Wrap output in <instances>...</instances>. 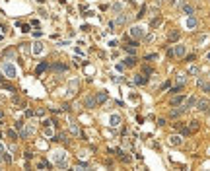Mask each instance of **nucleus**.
<instances>
[{
    "label": "nucleus",
    "instance_id": "13",
    "mask_svg": "<svg viewBox=\"0 0 210 171\" xmlns=\"http://www.w3.org/2000/svg\"><path fill=\"white\" fill-rule=\"evenodd\" d=\"M183 111H185V109H173V111H171V117H173V119H177V117L183 115Z\"/></svg>",
    "mask_w": 210,
    "mask_h": 171
},
{
    "label": "nucleus",
    "instance_id": "23",
    "mask_svg": "<svg viewBox=\"0 0 210 171\" xmlns=\"http://www.w3.org/2000/svg\"><path fill=\"white\" fill-rule=\"evenodd\" d=\"M121 123V119H117V117H111V125H119Z\"/></svg>",
    "mask_w": 210,
    "mask_h": 171
},
{
    "label": "nucleus",
    "instance_id": "24",
    "mask_svg": "<svg viewBox=\"0 0 210 171\" xmlns=\"http://www.w3.org/2000/svg\"><path fill=\"white\" fill-rule=\"evenodd\" d=\"M159 22H162V19H159V18H156L154 22H152V27H158V25H159Z\"/></svg>",
    "mask_w": 210,
    "mask_h": 171
},
{
    "label": "nucleus",
    "instance_id": "19",
    "mask_svg": "<svg viewBox=\"0 0 210 171\" xmlns=\"http://www.w3.org/2000/svg\"><path fill=\"white\" fill-rule=\"evenodd\" d=\"M70 130H72V134H80V130H78V126L74 125V123H72V125H70Z\"/></svg>",
    "mask_w": 210,
    "mask_h": 171
},
{
    "label": "nucleus",
    "instance_id": "1",
    "mask_svg": "<svg viewBox=\"0 0 210 171\" xmlns=\"http://www.w3.org/2000/svg\"><path fill=\"white\" fill-rule=\"evenodd\" d=\"M208 107H210L208 99H198V101H196V109H198L201 113H206V111H208Z\"/></svg>",
    "mask_w": 210,
    "mask_h": 171
},
{
    "label": "nucleus",
    "instance_id": "5",
    "mask_svg": "<svg viewBox=\"0 0 210 171\" xmlns=\"http://www.w3.org/2000/svg\"><path fill=\"white\" fill-rule=\"evenodd\" d=\"M142 33H144V29H142V27H138V25H136V27H132L131 29V35H132V37H142Z\"/></svg>",
    "mask_w": 210,
    "mask_h": 171
},
{
    "label": "nucleus",
    "instance_id": "17",
    "mask_svg": "<svg viewBox=\"0 0 210 171\" xmlns=\"http://www.w3.org/2000/svg\"><path fill=\"white\" fill-rule=\"evenodd\" d=\"M45 68H47V62H41V64L37 66V74H41V72H43Z\"/></svg>",
    "mask_w": 210,
    "mask_h": 171
},
{
    "label": "nucleus",
    "instance_id": "15",
    "mask_svg": "<svg viewBox=\"0 0 210 171\" xmlns=\"http://www.w3.org/2000/svg\"><path fill=\"white\" fill-rule=\"evenodd\" d=\"M187 25H189V27H196V19L195 18H189V19H187Z\"/></svg>",
    "mask_w": 210,
    "mask_h": 171
},
{
    "label": "nucleus",
    "instance_id": "2",
    "mask_svg": "<svg viewBox=\"0 0 210 171\" xmlns=\"http://www.w3.org/2000/svg\"><path fill=\"white\" fill-rule=\"evenodd\" d=\"M84 105H86V107H88V109H93V107L97 105V101H95V97H92V95H88V97H86V99H84Z\"/></svg>",
    "mask_w": 210,
    "mask_h": 171
},
{
    "label": "nucleus",
    "instance_id": "3",
    "mask_svg": "<svg viewBox=\"0 0 210 171\" xmlns=\"http://www.w3.org/2000/svg\"><path fill=\"white\" fill-rule=\"evenodd\" d=\"M185 45H181V43H179V45H175V51H173V55L175 56H185Z\"/></svg>",
    "mask_w": 210,
    "mask_h": 171
},
{
    "label": "nucleus",
    "instance_id": "10",
    "mask_svg": "<svg viewBox=\"0 0 210 171\" xmlns=\"http://www.w3.org/2000/svg\"><path fill=\"white\" fill-rule=\"evenodd\" d=\"M183 12H185V14H189V16H191V14H195V8H193L191 4H185V6H183Z\"/></svg>",
    "mask_w": 210,
    "mask_h": 171
},
{
    "label": "nucleus",
    "instance_id": "26",
    "mask_svg": "<svg viewBox=\"0 0 210 171\" xmlns=\"http://www.w3.org/2000/svg\"><path fill=\"white\" fill-rule=\"evenodd\" d=\"M189 72H191V74H196V72H198V68H196V66H191V68H189Z\"/></svg>",
    "mask_w": 210,
    "mask_h": 171
},
{
    "label": "nucleus",
    "instance_id": "16",
    "mask_svg": "<svg viewBox=\"0 0 210 171\" xmlns=\"http://www.w3.org/2000/svg\"><path fill=\"white\" fill-rule=\"evenodd\" d=\"M185 82H187V76L185 74H179L177 76V84H185Z\"/></svg>",
    "mask_w": 210,
    "mask_h": 171
},
{
    "label": "nucleus",
    "instance_id": "28",
    "mask_svg": "<svg viewBox=\"0 0 210 171\" xmlns=\"http://www.w3.org/2000/svg\"><path fill=\"white\" fill-rule=\"evenodd\" d=\"M206 60H210V53H208V55H206Z\"/></svg>",
    "mask_w": 210,
    "mask_h": 171
},
{
    "label": "nucleus",
    "instance_id": "22",
    "mask_svg": "<svg viewBox=\"0 0 210 171\" xmlns=\"http://www.w3.org/2000/svg\"><path fill=\"white\" fill-rule=\"evenodd\" d=\"M125 49H126V53H128V55H136V51L132 49V47H125Z\"/></svg>",
    "mask_w": 210,
    "mask_h": 171
},
{
    "label": "nucleus",
    "instance_id": "18",
    "mask_svg": "<svg viewBox=\"0 0 210 171\" xmlns=\"http://www.w3.org/2000/svg\"><path fill=\"white\" fill-rule=\"evenodd\" d=\"M198 128V120H191V132Z\"/></svg>",
    "mask_w": 210,
    "mask_h": 171
},
{
    "label": "nucleus",
    "instance_id": "4",
    "mask_svg": "<svg viewBox=\"0 0 210 171\" xmlns=\"http://www.w3.org/2000/svg\"><path fill=\"white\" fill-rule=\"evenodd\" d=\"M179 37H181V33L175 29V31H171V33L167 35V41H169V43H175V41H179Z\"/></svg>",
    "mask_w": 210,
    "mask_h": 171
},
{
    "label": "nucleus",
    "instance_id": "7",
    "mask_svg": "<svg viewBox=\"0 0 210 171\" xmlns=\"http://www.w3.org/2000/svg\"><path fill=\"white\" fill-rule=\"evenodd\" d=\"M183 101H185V95H175L171 99V105H181Z\"/></svg>",
    "mask_w": 210,
    "mask_h": 171
},
{
    "label": "nucleus",
    "instance_id": "25",
    "mask_svg": "<svg viewBox=\"0 0 210 171\" xmlns=\"http://www.w3.org/2000/svg\"><path fill=\"white\" fill-rule=\"evenodd\" d=\"M45 167H49V163H47V162H39V169H45Z\"/></svg>",
    "mask_w": 210,
    "mask_h": 171
},
{
    "label": "nucleus",
    "instance_id": "11",
    "mask_svg": "<svg viewBox=\"0 0 210 171\" xmlns=\"http://www.w3.org/2000/svg\"><path fill=\"white\" fill-rule=\"evenodd\" d=\"M193 105H196V97H189V101H187V105H185V109H191Z\"/></svg>",
    "mask_w": 210,
    "mask_h": 171
},
{
    "label": "nucleus",
    "instance_id": "14",
    "mask_svg": "<svg viewBox=\"0 0 210 171\" xmlns=\"http://www.w3.org/2000/svg\"><path fill=\"white\" fill-rule=\"evenodd\" d=\"M125 64H126V66H132V64H136V56H128V58L125 60Z\"/></svg>",
    "mask_w": 210,
    "mask_h": 171
},
{
    "label": "nucleus",
    "instance_id": "27",
    "mask_svg": "<svg viewBox=\"0 0 210 171\" xmlns=\"http://www.w3.org/2000/svg\"><path fill=\"white\" fill-rule=\"evenodd\" d=\"M0 82H4V76H2V74H0Z\"/></svg>",
    "mask_w": 210,
    "mask_h": 171
},
{
    "label": "nucleus",
    "instance_id": "8",
    "mask_svg": "<svg viewBox=\"0 0 210 171\" xmlns=\"http://www.w3.org/2000/svg\"><path fill=\"white\" fill-rule=\"evenodd\" d=\"M4 70H6V74H8L10 78H14V76H16V70H14V66L6 64V66H4Z\"/></svg>",
    "mask_w": 210,
    "mask_h": 171
},
{
    "label": "nucleus",
    "instance_id": "20",
    "mask_svg": "<svg viewBox=\"0 0 210 171\" xmlns=\"http://www.w3.org/2000/svg\"><path fill=\"white\" fill-rule=\"evenodd\" d=\"M53 68H55V70H58V72H64V70H66V66H62V64H55Z\"/></svg>",
    "mask_w": 210,
    "mask_h": 171
},
{
    "label": "nucleus",
    "instance_id": "9",
    "mask_svg": "<svg viewBox=\"0 0 210 171\" xmlns=\"http://www.w3.org/2000/svg\"><path fill=\"white\" fill-rule=\"evenodd\" d=\"M115 23H119V25H123V23H126V16L125 14H119L115 19Z\"/></svg>",
    "mask_w": 210,
    "mask_h": 171
},
{
    "label": "nucleus",
    "instance_id": "6",
    "mask_svg": "<svg viewBox=\"0 0 210 171\" xmlns=\"http://www.w3.org/2000/svg\"><path fill=\"white\" fill-rule=\"evenodd\" d=\"M95 101H97V103H105V101H107V93L99 92L97 95H95Z\"/></svg>",
    "mask_w": 210,
    "mask_h": 171
},
{
    "label": "nucleus",
    "instance_id": "30",
    "mask_svg": "<svg viewBox=\"0 0 210 171\" xmlns=\"http://www.w3.org/2000/svg\"><path fill=\"white\" fill-rule=\"evenodd\" d=\"M0 162H2V156H0Z\"/></svg>",
    "mask_w": 210,
    "mask_h": 171
},
{
    "label": "nucleus",
    "instance_id": "29",
    "mask_svg": "<svg viewBox=\"0 0 210 171\" xmlns=\"http://www.w3.org/2000/svg\"><path fill=\"white\" fill-rule=\"evenodd\" d=\"M2 117H4V113H2V111H0V119H2Z\"/></svg>",
    "mask_w": 210,
    "mask_h": 171
},
{
    "label": "nucleus",
    "instance_id": "21",
    "mask_svg": "<svg viewBox=\"0 0 210 171\" xmlns=\"http://www.w3.org/2000/svg\"><path fill=\"white\" fill-rule=\"evenodd\" d=\"M8 136H10V140H18V136H16L14 130H8Z\"/></svg>",
    "mask_w": 210,
    "mask_h": 171
},
{
    "label": "nucleus",
    "instance_id": "12",
    "mask_svg": "<svg viewBox=\"0 0 210 171\" xmlns=\"http://www.w3.org/2000/svg\"><path fill=\"white\" fill-rule=\"evenodd\" d=\"M169 142H171L173 146H179V144H181V138H179L177 134H175V136H171V138H169Z\"/></svg>",
    "mask_w": 210,
    "mask_h": 171
}]
</instances>
